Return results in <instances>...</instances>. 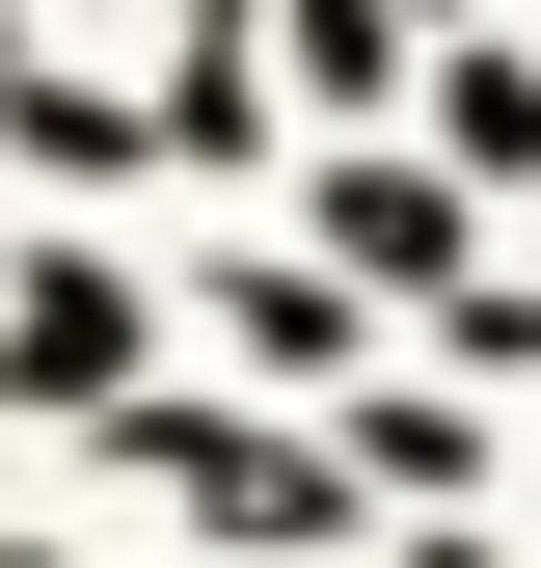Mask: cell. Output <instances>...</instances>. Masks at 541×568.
<instances>
[{
    "instance_id": "obj_1",
    "label": "cell",
    "mask_w": 541,
    "mask_h": 568,
    "mask_svg": "<svg viewBox=\"0 0 541 568\" xmlns=\"http://www.w3.org/2000/svg\"><path fill=\"white\" fill-rule=\"evenodd\" d=\"M109 352H135V298H109V271H28V325H0V379H28V406H82Z\"/></svg>"
}]
</instances>
